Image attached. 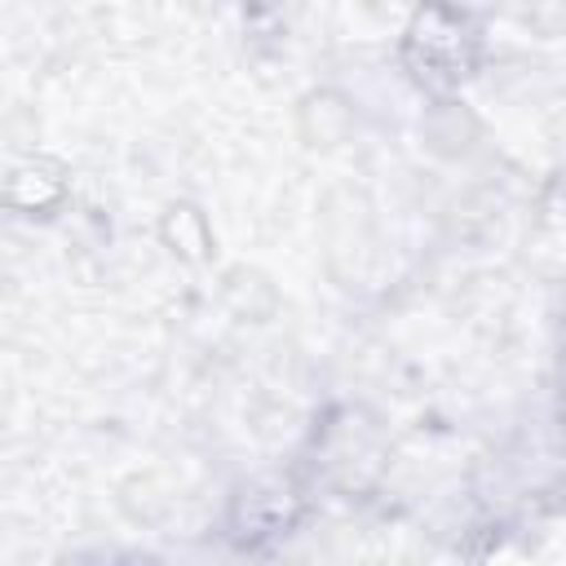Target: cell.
I'll return each mask as SVG.
<instances>
[{
  "instance_id": "obj_1",
  "label": "cell",
  "mask_w": 566,
  "mask_h": 566,
  "mask_svg": "<svg viewBox=\"0 0 566 566\" xmlns=\"http://www.w3.org/2000/svg\"><path fill=\"white\" fill-rule=\"evenodd\" d=\"M394 57L424 97L451 106V97H460V88H469L486 62V22L460 4L411 9L398 31Z\"/></svg>"
},
{
  "instance_id": "obj_2",
  "label": "cell",
  "mask_w": 566,
  "mask_h": 566,
  "mask_svg": "<svg viewBox=\"0 0 566 566\" xmlns=\"http://www.w3.org/2000/svg\"><path fill=\"white\" fill-rule=\"evenodd\" d=\"M314 509V486L301 469L252 473L230 486L221 509V535L234 553H270L292 539Z\"/></svg>"
},
{
  "instance_id": "obj_3",
  "label": "cell",
  "mask_w": 566,
  "mask_h": 566,
  "mask_svg": "<svg viewBox=\"0 0 566 566\" xmlns=\"http://www.w3.org/2000/svg\"><path fill=\"white\" fill-rule=\"evenodd\" d=\"M310 473L305 482L318 491V486H332V491H358L376 478L380 469V433L376 424H367L354 407H340L336 416H327L318 429H314V442H310Z\"/></svg>"
},
{
  "instance_id": "obj_4",
  "label": "cell",
  "mask_w": 566,
  "mask_h": 566,
  "mask_svg": "<svg viewBox=\"0 0 566 566\" xmlns=\"http://www.w3.org/2000/svg\"><path fill=\"white\" fill-rule=\"evenodd\" d=\"M71 168L66 159L49 155V150H22L9 159L4 168V186H0V199L13 217H27V221H49L57 217L66 203H71Z\"/></svg>"
},
{
  "instance_id": "obj_5",
  "label": "cell",
  "mask_w": 566,
  "mask_h": 566,
  "mask_svg": "<svg viewBox=\"0 0 566 566\" xmlns=\"http://www.w3.org/2000/svg\"><path fill=\"white\" fill-rule=\"evenodd\" d=\"M155 234H159L164 252H168L172 261L190 265V270H199V265H208V261L217 256L212 221H208V212H203L199 203H190V199H172V203L159 212Z\"/></svg>"
},
{
  "instance_id": "obj_6",
  "label": "cell",
  "mask_w": 566,
  "mask_h": 566,
  "mask_svg": "<svg viewBox=\"0 0 566 566\" xmlns=\"http://www.w3.org/2000/svg\"><path fill=\"white\" fill-rule=\"evenodd\" d=\"M557 380H562V402H566V336H562V354H557Z\"/></svg>"
}]
</instances>
